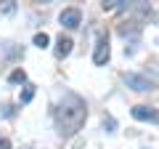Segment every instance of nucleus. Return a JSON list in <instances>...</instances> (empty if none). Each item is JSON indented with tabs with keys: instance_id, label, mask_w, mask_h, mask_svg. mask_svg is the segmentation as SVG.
<instances>
[{
	"instance_id": "39448f33",
	"label": "nucleus",
	"mask_w": 159,
	"mask_h": 149,
	"mask_svg": "<svg viewBox=\"0 0 159 149\" xmlns=\"http://www.w3.org/2000/svg\"><path fill=\"white\" fill-rule=\"evenodd\" d=\"M125 83L133 88V91H151V80H146L143 74H135V72H130V74H125Z\"/></svg>"
},
{
	"instance_id": "9d476101",
	"label": "nucleus",
	"mask_w": 159,
	"mask_h": 149,
	"mask_svg": "<svg viewBox=\"0 0 159 149\" xmlns=\"http://www.w3.org/2000/svg\"><path fill=\"white\" fill-rule=\"evenodd\" d=\"M0 149H11V141L8 138H0Z\"/></svg>"
},
{
	"instance_id": "1a4fd4ad",
	"label": "nucleus",
	"mask_w": 159,
	"mask_h": 149,
	"mask_svg": "<svg viewBox=\"0 0 159 149\" xmlns=\"http://www.w3.org/2000/svg\"><path fill=\"white\" fill-rule=\"evenodd\" d=\"M32 96H34V88H32V85H27V88H24V93H21V99H19V101H21V104H29V101H32Z\"/></svg>"
},
{
	"instance_id": "0eeeda50",
	"label": "nucleus",
	"mask_w": 159,
	"mask_h": 149,
	"mask_svg": "<svg viewBox=\"0 0 159 149\" xmlns=\"http://www.w3.org/2000/svg\"><path fill=\"white\" fill-rule=\"evenodd\" d=\"M48 43H51V37H48L45 32H37V35H34V46H37V48H45Z\"/></svg>"
},
{
	"instance_id": "6e6552de",
	"label": "nucleus",
	"mask_w": 159,
	"mask_h": 149,
	"mask_svg": "<svg viewBox=\"0 0 159 149\" xmlns=\"http://www.w3.org/2000/svg\"><path fill=\"white\" fill-rule=\"evenodd\" d=\"M8 80H11V83H24V80H27V72H24V69H13Z\"/></svg>"
},
{
	"instance_id": "7ed1b4c3",
	"label": "nucleus",
	"mask_w": 159,
	"mask_h": 149,
	"mask_svg": "<svg viewBox=\"0 0 159 149\" xmlns=\"http://www.w3.org/2000/svg\"><path fill=\"white\" fill-rule=\"evenodd\" d=\"M58 22L66 29H77L80 24H82V11H80V8H64L61 16H58Z\"/></svg>"
},
{
	"instance_id": "f257e3e1",
	"label": "nucleus",
	"mask_w": 159,
	"mask_h": 149,
	"mask_svg": "<svg viewBox=\"0 0 159 149\" xmlns=\"http://www.w3.org/2000/svg\"><path fill=\"white\" fill-rule=\"evenodd\" d=\"M88 117V107L77 93H64L56 107V128L61 136H74Z\"/></svg>"
},
{
	"instance_id": "f03ea898",
	"label": "nucleus",
	"mask_w": 159,
	"mask_h": 149,
	"mask_svg": "<svg viewBox=\"0 0 159 149\" xmlns=\"http://www.w3.org/2000/svg\"><path fill=\"white\" fill-rule=\"evenodd\" d=\"M109 56H111V48H109V35L101 32L96 40V51H93V61L98 64V67H103V64L109 61Z\"/></svg>"
},
{
	"instance_id": "20e7f679",
	"label": "nucleus",
	"mask_w": 159,
	"mask_h": 149,
	"mask_svg": "<svg viewBox=\"0 0 159 149\" xmlns=\"http://www.w3.org/2000/svg\"><path fill=\"white\" fill-rule=\"evenodd\" d=\"M130 112H133V117H135V120H143V123H157V125H159V109H154V107L138 104V107H133Z\"/></svg>"
},
{
	"instance_id": "423d86ee",
	"label": "nucleus",
	"mask_w": 159,
	"mask_h": 149,
	"mask_svg": "<svg viewBox=\"0 0 159 149\" xmlns=\"http://www.w3.org/2000/svg\"><path fill=\"white\" fill-rule=\"evenodd\" d=\"M72 37H66V35H58V40H56V56L58 59H64V56H69L72 53Z\"/></svg>"
}]
</instances>
